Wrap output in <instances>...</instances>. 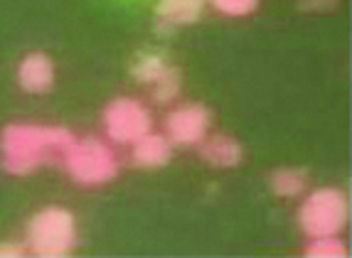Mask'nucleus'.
I'll use <instances>...</instances> for the list:
<instances>
[{"mask_svg":"<svg viewBox=\"0 0 352 258\" xmlns=\"http://www.w3.org/2000/svg\"><path fill=\"white\" fill-rule=\"evenodd\" d=\"M76 135L62 126L8 124L0 130V165L8 175L25 177L45 165L62 163Z\"/></svg>","mask_w":352,"mask_h":258,"instance_id":"f257e3e1","label":"nucleus"},{"mask_svg":"<svg viewBox=\"0 0 352 258\" xmlns=\"http://www.w3.org/2000/svg\"><path fill=\"white\" fill-rule=\"evenodd\" d=\"M76 217L65 207H42L28 219L25 226V246L30 256L65 258L76 248Z\"/></svg>","mask_w":352,"mask_h":258,"instance_id":"f03ea898","label":"nucleus"},{"mask_svg":"<svg viewBox=\"0 0 352 258\" xmlns=\"http://www.w3.org/2000/svg\"><path fill=\"white\" fill-rule=\"evenodd\" d=\"M62 165H65L67 175L82 187H104L111 180H116L118 170H121L111 141H104L96 135L76 138Z\"/></svg>","mask_w":352,"mask_h":258,"instance_id":"7ed1b4c3","label":"nucleus"},{"mask_svg":"<svg viewBox=\"0 0 352 258\" xmlns=\"http://www.w3.org/2000/svg\"><path fill=\"white\" fill-rule=\"evenodd\" d=\"M296 219L308 239L338 236L342 234L350 219V200L338 187H318L303 197Z\"/></svg>","mask_w":352,"mask_h":258,"instance_id":"20e7f679","label":"nucleus"},{"mask_svg":"<svg viewBox=\"0 0 352 258\" xmlns=\"http://www.w3.org/2000/svg\"><path fill=\"white\" fill-rule=\"evenodd\" d=\"M106 141L113 145H133L141 135L153 130V113L143 101L133 96H118L109 101L101 113Z\"/></svg>","mask_w":352,"mask_h":258,"instance_id":"39448f33","label":"nucleus"},{"mask_svg":"<svg viewBox=\"0 0 352 258\" xmlns=\"http://www.w3.org/2000/svg\"><path fill=\"white\" fill-rule=\"evenodd\" d=\"M212 128V113L205 104L188 101L173 106L165 116L163 133L173 141L175 148H197Z\"/></svg>","mask_w":352,"mask_h":258,"instance_id":"423d86ee","label":"nucleus"},{"mask_svg":"<svg viewBox=\"0 0 352 258\" xmlns=\"http://www.w3.org/2000/svg\"><path fill=\"white\" fill-rule=\"evenodd\" d=\"M15 79H18V86L23 89L25 94H47L50 89L54 86V79H57L52 57L45 52H28L18 62Z\"/></svg>","mask_w":352,"mask_h":258,"instance_id":"0eeeda50","label":"nucleus"},{"mask_svg":"<svg viewBox=\"0 0 352 258\" xmlns=\"http://www.w3.org/2000/svg\"><path fill=\"white\" fill-rule=\"evenodd\" d=\"M207 0H158L155 5V32L173 35L175 30L195 25L205 12Z\"/></svg>","mask_w":352,"mask_h":258,"instance_id":"6e6552de","label":"nucleus"},{"mask_svg":"<svg viewBox=\"0 0 352 258\" xmlns=\"http://www.w3.org/2000/svg\"><path fill=\"white\" fill-rule=\"evenodd\" d=\"M173 141L165 133L148 130L131 145V163L141 170H158L165 167L173 158Z\"/></svg>","mask_w":352,"mask_h":258,"instance_id":"1a4fd4ad","label":"nucleus"},{"mask_svg":"<svg viewBox=\"0 0 352 258\" xmlns=\"http://www.w3.org/2000/svg\"><path fill=\"white\" fill-rule=\"evenodd\" d=\"M200 150V158L205 160L210 167H217V170H229V167H236L244 158V148L236 138L227 133H210L205 141L197 145Z\"/></svg>","mask_w":352,"mask_h":258,"instance_id":"9d476101","label":"nucleus"},{"mask_svg":"<svg viewBox=\"0 0 352 258\" xmlns=\"http://www.w3.org/2000/svg\"><path fill=\"white\" fill-rule=\"evenodd\" d=\"M271 192L283 200H294L308 189V175L300 167H278L269 177Z\"/></svg>","mask_w":352,"mask_h":258,"instance_id":"9b49d317","label":"nucleus"},{"mask_svg":"<svg viewBox=\"0 0 352 258\" xmlns=\"http://www.w3.org/2000/svg\"><path fill=\"white\" fill-rule=\"evenodd\" d=\"M170 67L173 64L163 57V54L143 52V54H138V57H135L133 67H131V74H133L135 82L143 84V86H153V84L158 82V79L163 77Z\"/></svg>","mask_w":352,"mask_h":258,"instance_id":"f8f14e48","label":"nucleus"},{"mask_svg":"<svg viewBox=\"0 0 352 258\" xmlns=\"http://www.w3.org/2000/svg\"><path fill=\"white\" fill-rule=\"evenodd\" d=\"M180 91H182V77H180V69H177V67H170V69L165 71L163 77L151 86L153 101L160 106L175 104Z\"/></svg>","mask_w":352,"mask_h":258,"instance_id":"ddd939ff","label":"nucleus"},{"mask_svg":"<svg viewBox=\"0 0 352 258\" xmlns=\"http://www.w3.org/2000/svg\"><path fill=\"white\" fill-rule=\"evenodd\" d=\"M303 253L308 258H345L347 256V244L338 236H316L308 239Z\"/></svg>","mask_w":352,"mask_h":258,"instance_id":"4468645a","label":"nucleus"},{"mask_svg":"<svg viewBox=\"0 0 352 258\" xmlns=\"http://www.w3.org/2000/svg\"><path fill=\"white\" fill-rule=\"evenodd\" d=\"M210 5L224 18H247L258 8V0H210Z\"/></svg>","mask_w":352,"mask_h":258,"instance_id":"2eb2a0df","label":"nucleus"},{"mask_svg":"<svg viewBox=\"0 0 352 258\" xmlns=\"http://www.w3.org/2000/svg\"><path fill=\"white\" fill-rule=\"evenodd\" d=\"M28 256L25 241H0V258H23Z\"/></svg>","mask_w":352,"mask_h":258,"instance_id":"dca6fc26","label":"nucleus"},{"mask_svg":"<svg viewBox=\"0 0 352 258\" xmlns=\"http://www.w3.org/2000/svg\"><path fill=\"white\" fill-rule=\"evenodd\" d=\"M340 0H300V8L303 10H316V12H323V10H333Z\"/></svg>","mask_w":352,"mask_h":258,"instance_id":"f3484780","label":"nucleus"}]
</instances>
